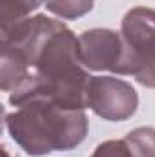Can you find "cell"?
Instances as JSON below:
<instances>
[{"label":"cell","mask_w":155,"mask_h":157,"mask_svg":"<svg viewBox=\"0 0 155 157\" xmlns=\"http://www.w3.org/2000/svg\"><path fill=\"white\" fill-rule=\"evenodd\" d=\"M0 88L15 108L47 99L68 108H86L88 68L78 37L55 18L37 15L2 28Z\"/></svg>","instance_id":"1"},{"label":"cell","mask_w":155,"mask_h":157,"mask_svg":"<svg viewBox=\"0 0 155 157\" xmlns=\"http://www.w3.org/2000/svg\"><path fill=\"white\" fill-rule=\"evenodd\" d=\"M6 128L26 154L39 157L77 148L88 135L89 126L84 110L37 99L7 113Z\"/></svg>","instance_id":"2"},{"label":"cell","mask_w":155,"mask_h":157,"mask_svg":"<svg viewBox=\"0 0 155 157\" xmlns=\"http://www.w3.org/2000/svg\"><path fill=\"white\" fill-rule=\"evenodd\" d=\"M124 46L120 75H131L146 88H155V9L133 7L120 22Z\"/></svg>","instance_id":"3"},{"label":"cell","mask_w":155,"mask_h":157,"mask_svg":"<svg viewBox=\"0 0 155 157\" xmlns=\"http://www.w3.org/2000/svg\"><path fill=\"white\" fill-rule=\"evenodd\" d=\"M139 106L135 88L117 77H91L86 88V108L106 121H126Z\"/></svg>","instance_id":"4"},{"label":"cell","mask_w":155,"mask_h":157,"mask_svg":"<svg viewBox=\"0 0 155 157\" xmlns=\"http://www.w3.org/2000/svg\"><path fill=\"white\" fill-rule=\"evenodd\" d=\"M78 51L84 66L93 71H112L120 75L124 46L122 37L113 29L93 28L78 35Z\"/></svg>","instance_id":"5"},{"label":"cell","mask_w":155,"mask_h":157,"mask_svg":"<svg viewBox=\"0 0 155 157\" xmlns=\"http://www.w3.org/2000/svg\"><path fill=\"white\" fill-rule=\"evenodd\" d=\"M42 4H46V0H0L2 28L28 18V15Z\"/></svg>","instance_id":"6"},{"label":"cell","mask_w":155,"mask_h":157,"mask_svg":"<svg viewBox=\"0 0 155 157\" xmlns=\"http://www.w3.org/2000/svg\"><path fill=\"white\" fill-rule=\"evenodd\" d=\"M124 143L133 157H155V128H137L131 130Z\"/></svg>","instance_id":"7"},{"label":"cell","mask_w":155,"mask_h":157,"mask_svg":"<svg viewBox=\"0 0 155 157\" xmlns=\"http://www.w3.org/2000/svg\"><path fill=\"white\" fill-rule=\"evenodd\" d=\"M95 0H46V9L60 18L75 20L91 11Z\"/></svg>","instance_id":"8"},{"label":"cell","mask_w":155,"mask_h":157,"mask_svg":"<svg viewBox=\"0 0 155 157\" xmlns=\"http://www.w3.org/2000/svg\"><path fill=\"white\" fill-rule=\"evenodd\" d=\"M91 157H133L131 152L128 150L124 139L122 141H106L99 144Z\"/></svg>","instance_id":"9"}]
</instances>
